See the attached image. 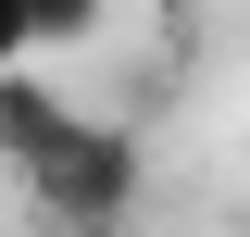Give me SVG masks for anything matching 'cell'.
I'll return each instance as SVG.
<instances>
[{
	"instance_id": "7a4b0ae2",
	"label": "cell",
	"mask_w": 250,
	"mask_h": 237,
	"mask_svg": "<svg viewBox=\"0 0 250 237\" xmlns=\"http://www.w3.org/2000/svg\"><path fill=\"white\" fill-rule=\"evenodd\" d=\"M62 125H75V113H62V100H50V88H38L25 62H13V75H0V162H13V175H25L38 150H50V138H62Z\"/></svg>"
},
{
	"instance_id": "5b68a950",
	"label": "cell",
	"mask_w": 250,
	"mask_h": 237,
	"mask_svg": "<svg viewBox=\"0 0 250 237\" xmlns=\"http://www.w3.org/2000/svg\"><path fill=\"white\" fill-rule=\"evenodd\" d=\"M50 237H125V225H50Z\"/></svg>"
},
{
	"instance_id": "6da1fadb",
	"label": "cell",
	"mask_w": 250,
	"mask_h": 237,
	"mask_svg": "<svg viewBox=\"0 0 250 237\" xmlns=\"http://www.w3.org/2000/svg\"><path fill=\"white\" fill-rule=\"evenodd\" d=\"M138 175H150L138 125H88V113H75V125H62V138L38 150L13 187H25L50 225H125V212H138Z\"/></svg>"
},
{
	"instance_id": "277c9868",
	"label": "cell",
	"mask_w": 250,
	"mask_h": 237,
	"mask_svg": "<svg viewBox=\"0 0 250 237\" xmlns=\"http://www.w3.org/2000/svg\"><path fill=\"white\" fill-rule=\"evenodd\" d=\"M25 50H38V13H25V0H0V75H13Z\"/></svg>"
},
{
	"instance_id": "3957f363",
	"label": "cell",
	"mask_w": 250,
	"mask_h": 237,
	"mask_svg": "<svg viewBox=\"0 0 250 237\" xmlns=\"http://www.w3.org/2000/svg\"><path fill=\"white\" fill-rule=\"evenodd\" d=\"M25 13H38V50H50V38H88L113 0H25Z\"/></svg>"
}]
</instances>
